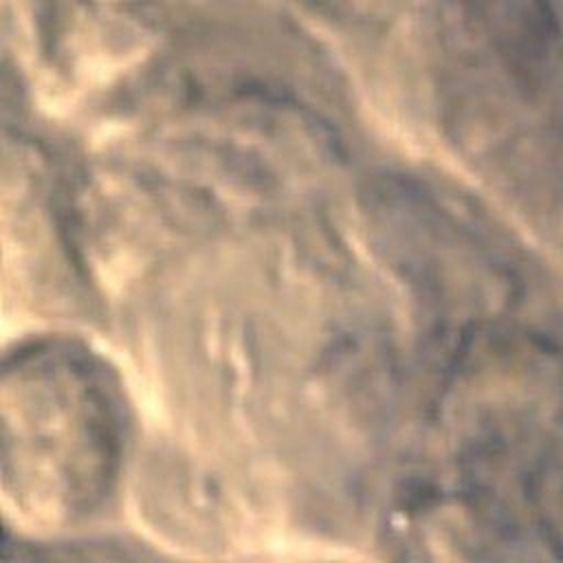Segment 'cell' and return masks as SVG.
Segmentation results:
<instances>
[{
    "instance_id": "1",
    "label": "cell",
    "mask_w": 563,
    "mask_h": 563,
    "mask_svg": "<svg viewBox=\"0 0 563 563\" xmlns=\"http://www.w3.org/2000/svg\"><path fill=\"white\" fill-rule=\"evenodd\" d=\"M121 446L114 387L86 354L33 347L4 372V475L44 517H75L108 490Z\"/></svg>"
}]
</instances>
